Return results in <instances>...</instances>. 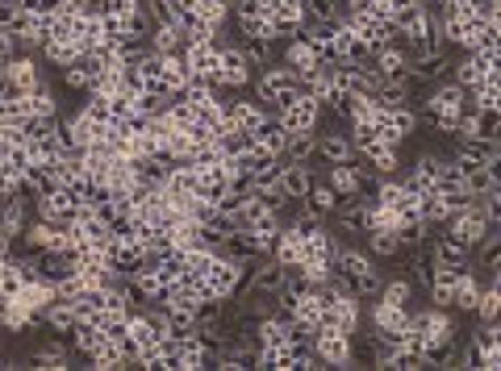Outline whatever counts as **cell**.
<instances>
[{"label": "cell", "instance_id": "6da1fadb", "mask_svg": "<svg viewBox=\"0 0 501 371\" xmlns=\"http://www.w3.org/2000/svg\"><path fill=\"white\" fill-rule=\"evenodd\" d=\"M297 84H301V75H297L293 67H284V63H268V67L255 75V100L259 105L268 100L272 108H281L289 96H297Z\"/></svg>", "mask_w": 501, "mask_h": 371}, {"label": "cell", "instance_id": "7a4b0ae2", "mask_svg": "<svg viewBox=\"0 0 501 371\" xmlns=\"http://www.w3.org/2000/svg\"><path fill=\"white\" fill-rule=\"evenodd\" d=\"M359 300L355 297H342V292H326V305H322V325L318 330H339V334H355L359 330Z\"/></svg>", "mask_w": 501, "mask_h": 371}, {"label": "cell", "instance_id": "3957f363", "mask_svg": "<svg viewBox=\"0 0 501 371\" xmlns=\"http://www.w3.org/2000/svg\"><path fill=\"white\" fill-rule=\"evenodd\" d=\"M493 229H497V226H493L489 217L480 213V204H468L464 213L447 217V234H455V238L464 242L468 251H477V246H480V242H485V238H489Z\"/></svg>", "mask_w": 501, "mask_h": 371}, {"label": "cell", "instance_id": "277c9868", "mask_svg": "<svg viewBox=\"0 0 501 371\" xmlns=\"http://www.w3.org/2000/svg\"><path fill=\"white\" fill-rule=\"evenodd\" d=\"M318 117H322V100H309V96H289V100L276 108V121H281L289 134L318 130Z\"/></svg>", "mask_w": 501, "mask_h": 371}, {"label": "cell", "instance_id": "5b68a950", "mask_svg": "<svg viewBox=\"0 0 501 371\" xmlns=\"http://www.w3.org/2000/svg\"><path fill=\"white\" fill-rule=\"evenodd\" d=\"M75 213H80V196H75L72 184H59L50 196H42V201H38V217H42V221H50V226H72Z\"/></svg>", "mask_w": 501, "mask_h": 371}, {"label": "cell", "instance_id": "8992f818", "mask_svg": "<svg viewBox=\"0 0 501 371\" xmlns=\"http://www.w3.org/2000/svg\"><path fill=\"white\" fill-rule=\"evenodd\" d=\"M309 347H314V355H318L322 367H351V334H339V330H318Z\"/></svg>", "mask_w": 501, "mask_h": 371}, {"label": "cell", "instance_id": "52a82bcc", "mask_svg": "<svg viewBox=\"0 0 501 371\" xmlns=\"http://www.w3.org/2000/svg\"><path fill=\"white\" fill-rule=\"evenodd\" d=\"M251 84V67H246L243 59V50L238 47H226L221 50V59H218V72H213V88H246Z\"/></svg>", "mask_w": 501, "mask_h": 371}, {"label": "cell", "instance_id": "ba28073f", "mask_svg": "<svg viewBox=\"0 0 501 371\" xmlns=\"http://www.w3.org/2000/svg\"><path fill=\"white\" fill-rule=\"evenodd\" d=\"M410 322L422 330V338L430 342H443V338H455V322H452V309H439V305H430V309H418L410 313Z\"/></svg>", "mask_w": 501, "mask_h": 371}, {"label": "cell", "instance_id": "9c48e42d", "mask_svg": "<svg viewBox=\"0 0 501 371\" xmlns=\"http://www.w3.org/2000/svg\"><path fill=\"white\" fill-rule=\"evenodd\" d=\"M72 363H75V347H67L59 334L30 350V367H38V371H67Z\"/></svg>", "mask_w": 501, "mask_h": 371}, {"label": "cell", "instance_id": "30bf717a", "mask_svg": "<svg viewBox=\"0 0 501 371\" xmlns=\"http://www.w3.org/2000/svg\"><path fill=\"white\" fill-rule=\"evenodd\" d=\"M42 80H47V75L38 72L34 55H13V59H9V75H4V88H9V92L25 96V92H34Z\"/></svg>", "mask_w": 501, "mask_h": 371}, {"label": "cell", "instance_id": "8fae6325", "mask_svg": "<svg viewBox=\"0 0 501 371\" xmlns=\"http://www.w3.org/2000/svg\"><path fill=\"white\" fill-rule=\"evenodd\" d=\"M405 325H410V309H402V305H384V300H372V330H376L380 338L402 342Z\"/></svg>", "mask_w": 501, "mask_h": 371}, {"label": "cell", "instance_id": "7c38bea8", "mask_svg": "<svg viewBox=\"0 0 501 371\" xmlns=\"http://www.w3.org/2000/svg\"><path fill=\"white\" fill-rule=\"evenodd\" d=\"M372 67H376L380 72V80H384V84H410V63H405V55L397 47H376L372 50Z\"/></svg>", "mask_w": 501, "mask_h": 371}, {"label": "cell", "instance_id": "4fadbf2b", "mask_svg": "<svg viewBox=\"0 0 501 371\" xmlns=\"http://www.w3.org/2000/svg\"><path fill=\"white\" fill-rule=\"evenodd\" d=\"M281 63H284V67H293L297 75H306V72H314V67L322 63V55H318V47H314L306 34H297V38H289V42H284V59Z\"/></svg>", "mask_w": 501, "mask_h": 371}, {"label": "cell", "instance_id": "5bb4252c", "mask_svg": "<svg viewBox=\"0 0 501 371\" xmlns=\"http://www.w3.org/2000/svg\"><path fill=\"white\" fill-rule=\"evenodd\" d=\"M322 180L331 184L339 201H351V196H359V168H355V159H347V163H331Z\"/></svg>", "mask_w": 501, "mask_h": 371}, {"label": "cell", "instance_id": "9a60e30c", "mask_svg": "<svg viewBox=\"0 0 501 371\" xmlns=\"http://www.w3.org/2000/svg\"><path fill=\"white\" fill-rule=\"evenodd\" d=\"M221 113H226V125H238V130H255L268 117V108L259 100H221Z\"/></svg>", "mask_w": 501, "mask_h": 371}, {"label": "cell", "instance_id": "2e32d148", "mask_svg": "<svg viewBox=\"0 0 501 371\" xmlns=\"http://www.w3.org/2000/svg\"><path fill=\"white\" fill-rule=\"evenodd\" d=\"M322 305H326V288H301L297 309H293V322L309 325V330H318V325H322Z\"/></svg>", "mask_w": 501, "mask_h": 371}, {"label": "cell", "instance_id": "e0dca14e", "mask_svg": "<svg viewBox=\"0 0 501 371\" xmlns=\"http://www.w3.org/2000/svg\"><path fill=\"white\" fill-rule=\"evenodd\" d=\"M251 138H255L259 151H268V155H281L284 142H289V130H284L281 121H276V113H268V117H263L255 130H251Z\"/></svg>", "mask_w": 501, "mask_h": 371}, {"label": "cell", "instance_id": "ac0fdd59", "mask_svg": "<svg viewBox=\"0 0 501 371\" xmlns=\"http://www.w3.org/2000/svg\"><path fill=\"white\" fill-rule=\"evenodd\" d=\"M430 246H435V259H439V263H447V267H472V251H468L455 234H447V229H443Z\"/></svg>", "mask_w": 501, "mask_h": 371}, {"label": "cell", "instance_id": "d6986e66", "mask_svg": "<svg viewBox=\"0 0 501 371\" xmlns=\"http://www.w3.org/2000/svg\"><path fill=\"white\" fill-rule=\"evenodd\" d=\"M301 204H306L314 217H322V221H326V217H334V209H339V196H334V188L326 180H314V184H309V192L301 196Z\"/></svg>", "mask_w": 501, "mask_h": 371}, {"label": "cell", "instance_id": "ffe728a7", "mask_svg": "<svg viewBox=\"0 0 501 371\" xmlns=\"http://www.w3.org/2000/svg\"><path fill=\"white\" fill-rule=\"evenodd\" d=\"M359 159H364V163H367L372 171H376V176H397V171H402V146L376 142L372 151H364Z\"/></svg>", "mask_w": 501, "mask_h": 371}, {"label": "cell", "instance_id": "44dd1931", "mask_svg": "<svg viewBox=\"0 0 501 371\" xmlns=\"http://www.w3.org/2000/svg\"><path fill=\"white\" fill-rule=\"evenodd\" d=\"M281 192L284 196H293V201H301V196H306L309 192V184H314V171L306 168V163H284L281 168Z\"/></svg>", "mask_w": 501, "mask_h": 371}, {"label": "cell", "instance_id": "7402d4cb", "mask_svg": "<svg viewBox=\"0 0 501 371\" xmlns=\"http://www.w3.org/2000/svg\"><path fill=\"white\" fill-rule=\"evenodd\" d=\"M497 168H501V163H480V168H468L464 171V192H468V196H477V201H480V196H489L493 188H501V184H497Z\"/></svg>", "mask_w": 501, "mask_h": 371}, {"label": "cell", "instance_id": "603a6c76", "mask_svg": "<svg viewBox=\"0 0 501 371\" xmlns=\"http://www.w3.org/2000/svg\"><path fill=\"white\" fill-rule=\"evenodd\" d=\"M318 151V134L314 130H301V134H289V142L281 151V163H309Z\"/></svg>", "mask_w": 501, "mask_h": 371}, {"label": "cell", "instance_id": "cb8c5ba5", "mask_svg": "<svg viewBox=\"0 0 501 371\" xmlns=\"http://www.w3.org/2000/svg\"><path fill=\"white\" fill-rule=\"evenodd\" d=\"M25 108H30V117H59V92L42 80L34 92H25Z\"/></svg>", "mask_w": 501, "mask_h": 371}, {"label": "cell", "instance_id": "d4e9b609", "mask_svg": "<svg viewBox=\"0 0 501 371\" xmlns=\"http://www.w3.org/2000/svg\"><path fill=\"white\" fill-rule=\"evenodd\" d=\"M301 234H297L293 226H281V238H276V246H272V259L276 263H284V267H297L301 263Z\"/></svg>", "mask_w": 501, "mask_h": 371}, {"label": "cell", "instance_id": "484cf974", "mask_svg": "<svg viewBox=\"0 0 501 371\" xmlns=\"http://www.w3.org/2000/svg\"><path fill=\"white\" fill-rule=\"evenodd\" d=\"M414 288H418L414 276H410V272H402V276H393V280H384V284H380V297H376V300L410 309V297H414Z\"/></svg>", "mask_w": 501, "mask_h": 371}, {"label": "cell", "instance_id": "4316f807", "mask_svg": "<svg viewBox=\"0 0 501 371\" xmlns=\"http://www.w3.org/2000/svg\"><path fill=\"white\" fill-rule=\"evenodd\" d=\"M477 297H480V276L468 267L464 276H460V284H455V292H452V309H460V313H468V317H472Z\"/></svg>", "mask_w": 501, "mask_h": 371}, {"label": "cell", "instance_id": "83f0119b", "mask_svg": "<svg viewBox=\"0 0 501 371\" xmlns=\"http://www.w3.org/2000/svg\"><path fill=\"white\" fill-rule=\"evenodd\" d=\"M238 50H243L246 67H251V80H255V75L272 63V42H268V38H243V42H238Z\"/></svg>", "mask_w": 501, "mask_h": 371}, {"label": "cell", "instance_id": "f1b7e54d", "mask_svg": "<svg viewBox=\"0 0 501 371\" xmlns=\"http://www.w3.org/2000/svg\"><path fill=\"white\" fill-rule=\"evenodd\" d=\"M38 55H42V59L50 63V67H59V72H63L67 63H75V55H80V47H75L72 38H50V42H47V47H42V50H38Z\"/></svg>", "mask_w": 501, "mask_h": 371}, {"label": "cell", "instance_id": "f546056e", "mask_svg": "<svg viewBox=\"0 0 501 371\" xmlns=\"http://www.w3.org/2000/svg\"><path fill=\"white\" fill-rule=\"evenodd\" d=\"M184 88H188L184 59H180V55H163V92H168V96H180Z\"/></svg>", "mask_w": 501, "mask_h": 371}, {"label": "cell", "instance_id": "4dcf8cb0", "mask_svg": "<svg viewBox=\"0 0 501 371\" xmlns=\"http://www.w3.org/2000/svg\"><path fill=\"white\" fill-rule=\"evenodd\" d=\"M218 146L226 151V155H246V151L255 146V138H251V130H238V125H221Z\"/></svg>", "mask_w": 501, "mask_h": 371}, {"label": "cell", "instance_id": "1f68e13d", "mask_svg": "<svg viewBox=\"0 0 501 371\" xmlns=\"http://www.w3.org/2000/svg\"><path fill=\"white\" fill-rule=\"evenodd\" d=\"M193 13L201 17L205 25H226L230 22V0H193Z\"/></svg>", "mask_w": 501, "mask_h": 371}, {"label": "cell", "instance_id": "d6a6232c", "mask_svg": "<svg viewBox=\"0 0 501 371\" xmlns=\"http://www.w3.org/2000/svg\"><path fill=\"white\" fill-rule=\"evenodd\" d=\"M92 367H100V371H117V367H125V350H122V342H100L97 350H92Z\"/></svg>", "mask_w": 501, "mask_h": 371}, {"label": "cell", "instance_id": "836d02e7", "mask_svg": "<svg viewBox=\"0 0 501 371\" xmlns=\"http://www.w3.org/2000/svg\"><path fill=\"white\" fill-rule=\"evenodd\" d=\"M25 117H30L25 96H17V92H9V88H4V96H0V125H22Z\"/></svg>", "mask_w": 501, "mask_h": 371}, {"label": "cell", "instance_id": "e575fe53", "mask_svg": "<svg viewBox=\"0 0 501 371\" xmlns=\"http://www.w3.org/2000/svg\"><path fill=\"white\" fill-rule=\"evenodd\" d=\"M364 238H367V251L376 255V259H393V255H397V246H402L393 229H367Z\"/></svg>", "mask_w": 501, "mask_h": 371}, {"label": "cell", "instance_id": "d590c367", "mask_svg": "<svg viewBox=\"0 0 501 371\" xmlns=\"http://www.w3.org/2000/svg\"><path fill=\"white\" fill-rule=\"evenodd\" d=\"M435 188L447 196V192H464V171L455 168L452 159H443L439 163V171H435Z\"/></svg>", "mask_w": 501, "mask_h": 371}, {"label": "cell", "instance_id": "8d00e7d4", "mask_svg": "<svg viewBox=\"0 0 501 371\" xmlns=\"http://www.w3.org/2000/svg\"><path fill=\"white\" fill-rule=\"evenodd\" d=\"M472 100L480 108H497L501 105V75H485L477 88H472Z\"/></svg>", "mask_w": 501, "mask_h": 371}, {"label": "cell", "instance_id": "74e56055", "mask_svg": "<svg viewBox=\"0 0 501 371\" xmlns=\"http://www.w3.org/2000/svg\"><path fill=\"white\" fill-rule=\"evenodd\" d=\"M306 4V25L309 22H331V17H342V0H301Z\"/></svg>", "mask_w": 501, "mask_h": 371}, {"label": "cell", "instance_id": "f35d334b", "mask_svg": "<svg viewBox=\"0 0 501 371\" xmlns=\"http://www.w3.org/2000/svg\"><path fill=\"white\" fill-rule=\"evenodd\" d=\"M393 234H397V242H402V246H422V242H427V221H418V217L397 221V229H393Z\"/></svg>", "mask_w": 501, "mask_h": 371}, {"label": "cell", "instance_id": "ab89813d", "mask_svg": "<svg viewBox=\"0 0 501 371\" xmlns=\"http://www.w3.org/2000/svg\"><path fill=\"white\" fill-rule=\"evenodd\" d=\"M439 13L443 22H477V0H447Z\"/></svg>", "mask_w": 501, "mask_h": 371}, {"label": "cell", "instance_id": "60d3db41", "mask_svg": "<svg viewBox=\"0 0 501 371\" xmlns=\"http://www.w3.org/2000/svg\"><path fill=\"white\" fill-rule=\"evenodd\" d=\"M477 251H480V263H477L480 272H497V259H501V238H497V229H493L489 238L480 242Z\"/></svg>", "mask_w": 501, "mask_h": 371}, {"label": "cell", "instance_id": "b9f144b4", "mask_svg": "<svg viewBox=\"0 0 501 371\" xmlns=\"http://www.w3.org/2000/svg\"><path fill=\"white\" fill-rule=\"evenodd\" d=\"M468 342H472L477 350H501V330H497V322H485L477 334L468 338Z\"/></svg>", "mask_w": 501, "mask_h": 371}, {"label": "cell", "instance_id": "7bdbcfd3", "mask_svg": "<svg viewBox=\"0 0 501 371\" xmlns=\"http://www.w3.org/2000/svg\"><path fill=\"white\" fill-rule=\"evenodd\" d=\"M84 113L92 121H97V125H109V96H97V92H88V100H84Z\"/></svg>", "mask_w": 501, "mask_h": 371}, {"label": "cell", "instance_id": "ee69618b", "mask_svg": "<svg viewBox=\"0 0 501 371\" xmlns=\"http://www.w3.org/2000/svg\"><path fill=\"white\" fill-rule=\"evenodd\" d=\"M367 229H397V213L384 204H367Z\"/></svg>", "mask_w": 501, "mask_h": 371}, {"label": "cell", "instance_id": "f6af8a7d", "mask_svg": "<svg viewBox=\"0 0 501 371\" xmlns=\"http://www.w3.org/2000/svg\"><path fill=\"white\" fill-rule=\"evenodd\" d=\"M22 13V0H0V25H9Z\"/></svg>", "mask_w": 501, "mask_h": 371}]
</instances>
